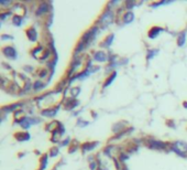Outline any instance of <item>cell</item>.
Here are the masks:
<instances>
[{
  "label": "cell",
  "mask_w": 187,
  "mask_h": 170,
  "mask_svg": "<svg viewBox=\"0 0 187 170\" xmlns=\"http://www.w3.org/2000/svg\"><path fill=\"white\" fill-rule=\"evenodd\" d=\"M112 20H113V12L111 10H108L106 12H103V14L101 16L99 21L101 23V26L105 28V27L109 26L110 23L112 22Z\"/></svg>",
  "instance_id": "cell-1"
},
{
  "label": "cell",
  "mask_w": 187,
  "mask_h": 170,
  "mask_svg": "<svg viewBox=\"0 0 187 170\" xmlns=\"http://www.w3.org/2000/svg\"><path fill=\"white\" fill-rule=\"evenodd\" d=\"M173 150L177 154L182 155V156H185V152L187 151V144L182 143V141H177L173 145Z\"/></svg>",
  "instance_id": "cell-2"
},
{
  "label": "cell",
  "mask_w": 187,
  "mask_h": 170,
  "mask_svg": "<svg viewBox=\"0 0 187 170\" xmlns=\"http://www.w3.org/2000/svg\"><path fill=\"white\" fill-rule=\"evenodd\" d=\"M2 52H3V54L10 59H16V56H17V52L12 47H6V48H3Z\"/></svg>",
  "instance_id": "cell-3"
},
{
  "label": "cell",
  "mask_w": 187,
  "mask_h": 170,
  "mask_svg": "<svg viewBox=\"0 0 187 170\" xmlns=\"http://www.w3.org/2000/svg\"><path fill=\"white\" fill-rule=\"evenodd\" d=\"M26 34H28L29 40H31V41H35L36 37H38V33H36V31L33 29V28H30V29L26 31Z\"/></svg>",
  "instance_id": "cell-4"
},
{
  "label": "cell",
  "mask_w": 187,
  "mask_h": 170,
  "mask_svg": "<svg viewBox=\"0 0 187 170\" xmlns=\"http://www.w3.org/2000/svg\"><path fill=\"white\" fill-rule=\"evenodd\" d=\"M149 146L151 148H158V149H163V148H165V144H163L162 141H150V144H149Z\"/></svg>",
  "instance_id": "cell-5"
},
{
  "label": "cell",
  "mask_w": 187,
  "mask_h": 170,
  "mask_svg": "<svg viewBox=\"0 0 187 170\" xmlns=\"http://www.w3.org/2000/svg\"><path fill=\"white\" fill-rule=\"evenodd\" d=\"M58 108H50V109H45V111H43L42 112V115L46 116V117H53V116H55V114L57 113Z\"/></svg>",
  "instance_id": "cell-6"
},
{
  "label": "cell",
  "mask_w": 187,
  "mask_h": 170,
  "mask_svg": "<svg viewBox=\"0 0 187 170\" xmlns=\"http://www.w3.org/2000/svg\"><path fill=\"white\" fill-rule=\"evenodd\" d=\"M95 60H97L98 62H103L107 60V54L105 52H97L95 54Z\"/></svg>",
  "instance_id": "cell-7"
},
{
  "label": "cell",
  "mask_w": 187,
  "mask_h": 170,
  "mask_svg": "<svg viewBox=\"0 0 187 170\" xmlns=\"http://www.w3.org/2000/svg\"><path fill=\"white\" fill-rule=\"evenodd\" d=\"M162 31V29L161 28H158V27H154V28H152L151 30H150V31H149V37H150V38H155V37H156V35L158 34V33L161 32Z\"/></svg>",
  "instance_id": "cell-8"
},
{
  "label": "cell",
  "mask_w": 187,
  "mask_h": 170,
  "mask_svg": "<svg viewBox=\"0 0 187 170\" xmlns=\"http://www.w3.org/2000/svg\"><path fill=\"white\" fill-rule=\"evenodd\" d=\"M18 135H16V138L18 139L19 141H24V140H28L30 138L29 134L28 133H17Z\"/></svg>",
  "instance_id": "cell-9"
},
{
  "label": "cell",
  "mask_w": 187,
  "mask_h": 170,
  "mask_svg": "<svg viewBox=\"0 0 187 170\" xmlns=\"http://www.w3.org/2000/svg\"><path fill=\"white\" fill-rule=\"evenodd\" d=\"M133 18H134V14H133L131 11H129V12H127L126 14H124V17H123V21H124L126 23H129L132 21Z\"/></svg>",
  "instance_id": "cell-10"
},
{
  "label": "cell",
  "mask_w": 187,
  "mask_h": 170,
  "mask_svg": "<svg viewBox=\"0 0 187 170\" xmlns=\"http://www.w3.org/2000/svg\"><path fill=\"white\" fill-rule=\"evenodd\" d=\"M48 10V3L46 2H42L40 5V7L38 8V11H36V14H41L43 12H46Z\"/></svg>",
  "instance_id": "cell-11"
},
{
  "label": "cell",
  "mask_w": 187,
  "mask_h": 170,
  "mask_svg": "<svg viewBox=\"0 0 187 170\" xmlns=\"http://www.w3.org/2000/svg\"><path fill=\"white\" fill-rule=\"evenodd\" d=\"M12 21H13V24H14V26H21V24H22V19H21V17L20 16L14 17Z\"/></svg>",
  "instance_id": "cell-12"
},
{
  "label": "cell",
  "mask_w": 187,
  "mask_h": 170,
  "mask_svg": "<svg viewBox=\"0 0 187 170\" xmlns=\"http://www.w3.org/2000/svg\"><path fill=\"white\" fill-rule=\"evenodd\" d=\"M96 143L95 144H93V145H89V144H85V145H83V150L84 151H86L88 149V150H91V149H94L95 148V146H96Z\"/></svg>",
  "instance_id": "cell-13"
},
{
  "label": "cell",
  "mask_w": 187,
  "mask_h": 170,
  "mask_svg": "<svg viewBox=\"0 0 187 170\" xmlns=\"http://www.w3.org/2000/svg\"><path fill=\"white\" fill-rule=\"evenodd\" d=\"M185 40H186V38H185V34H184V33H183V34L179 35V38H178V40H177L178 45H179V47H183V44H184Z\"/></svg>",
  "instance_id": "cell-14"
},
{
  "label": "cell",
  "mask_w": 187,
  "mask_h": 170,
  "mask_svg": "<svg viewBox=\"0 0 187 170\" xmlns=\"http://www.w3.org/2000/svg\"><path fill=\"white\" fill-rule=\"evenodd\" d=\"M116 75H117V73H116V72H113V73L111 74V75H110L109 79L107 80V83L105 84V86H108V85H109V84L111 83V82H112V80H115V77H116Z\"/></svg>",
  "instance_id": "cell-15"
},
{
  "label": "cell",
  "mask_w": 187,
  "mask_h": 170,
  "mask_svg": "<svg viewBox=\"0 0 187 170\" xmlns=\"http://www.w3.org/2000/svg\"><path fill=\"white\" fill-rule=\"evenodd\" d=\"M112 40H113V35L111 34V35H109L108 38L105 40V44H107V47H109L110 44H111V42H112Z\"/></svg>",
  "instance_id": "cell-16"
},
{
  "label": "cell",
  "mask_w": 187,
  "mask_h": 170,
  "mask_svg": "<svg viewBox=\"0 0 187 170\" xmlns=\"http://www.w3.org/2000/svg\"><path fill=\"white\" fill-rule=\"evenodd\" d=\"M42 85H43V84L41 83L40 81H38V82H36V83L34 84V88H35L36 91H39V88H40V87H42Z\"/></svg>",
  "instance_id": "cell-17"
},
{
  "label": "cell",
  "mask_w": 187,
  "mask_h": 170,
  "mask_svg": "<svg viewBox=\"0 0 187 170\" xmlns=\"http://www.w3.org/2000/svg\"><path fill=\"white\" fill-rule=\"evenodd\" d=\"M52 152H51V156H53V157H55L56 155L58 154V151H57V148H54V149H52Z\"/></svg>",
  "instance_id": "cell-18"
}]
</instances>
